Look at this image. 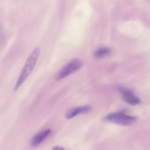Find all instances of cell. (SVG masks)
<instances>
[{
    "label": "cell",
    "mask_w": 150,
    "mask_h": 150,
    "mask_svg": "<svg viewBox=\"0 0 150 150\" xmlns=\"http://www.w3.org/2000/svg\"><path fill=\"white\" fill-rule=\"evenodd\" d=\"M40 48L39 47H36L33 50V51L27 59L15 85V91H16L22 85V84L26 81V80L32 73L33 69L36 65L39 56L40 54Z\"/></svg>",
    "instance_id": "obj_1"
},
{
    "label": "cell",
    "mask_w": 150,
    "mask_h": 150,
    "mask_svg": "<svg viewBox=\"0 0 150 150\" xmlns=\"http://www.w3.org/2000/svg\"><path fill=\"white\" fill-rule=\"evenodd\" d=\"M82 64L81 60L79 59L71 60L58 71L55 76L56 80H61L70 74L74 73L82 67Z\"/></svg>",
    "instance_id": "obj_2"
},
{
    "label": "cell",
    "mask_w": 150,
    "mask_h": 150,
    "mask_svg": "<svg viewBox=\"0 0 150 150\" xmlns=\"http://www.w3.org/2000/svg\"><path fill=\"white\" fill-rule=\"evenodd\" d=\"M107 119L111 122L120 125H129L134 123L136 120L135 117L120 112L110 114L107 117Z\"/></svg>",
    "instance_id": "obj_3"
},
{
    "label": "cell",
    "mask_w": 150,
    "mask_h": 150,
    "mask_svg": "<svg viewBox=\"0 0 150 150\" xmlns=\"http://www.w3.org/2000/svg\"><path fill=\"white\" fill-rule=\"evenodd\" d=\"M91 110V107L90 105H84L80 107H72L69 109L66 112V118L67 119H71L76 117V115L83 114L86 113L88 112Z\"/></svg>",
    "instance_id": "obj_4"
},
{
    "label": "cell",
    "mask_w": 150,
    "mask_h": 150,
    "mask_svg": "<svg viewBox=\"0 0 150 150\" xmlns=\"http://www.w3.org/2000/svg\"><path fill=\"white\" fill-rule=\"evenodd\" d=\"M51 132L52 131L50 129H47L36 134L32 137L30 141L31 145L33 147H36L39 146L48 136L50 135Z\"/></svg>",
    "instance_id": "obj_5"
},
{
    "label": "cell",
    "mask_w": 150,
    "mask_h": 150,
    "mask_svg": "<svg viewBox=\"0 0 150 150\" xmlns=\"http://www.w3.org/2000/svg\"><path fill=\"white\" fill-rule=\"evenodd\" d=\"M122 100L131 105L139 104L141 103L139 98L135 96L132 93L127 90H122Z\"/></svg>",
    "instance_id": "obj_6"
},
{
    "label": "cell",
    "mask_w": 150,
    "mask_h": 150,
    "mask_svg": "<svg viewBox=\"0 0 150 150\" xmlns=\"http://www.w3.org/2000/svg\"><path fill=\"white\" fill-rule=\"evenodd\" d=\"M111 53V50L107 47H101L97 49L94 53V56L97 58H101L108 55Z\"/></svg>",
    "instance_id": "obj_7"
},
{
    "label": "cell",
    "mask_w": 150,
    "mask_h": 150,
    "mask_svg": "<svg viewBox=\"0 0 150 150\" xmlns=\"http://www.w3.org/2000/svg\"><path fill=\"white\" fill-rule=\"evenodd\" d=\"M52 150H64V148L60 146L56 145L52 148Z\"/></svg>",
    "instance_id": "obj_8"
}]
</instances>
